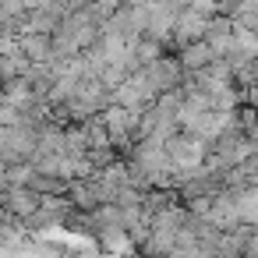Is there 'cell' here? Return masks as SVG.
I'll return each mask as SVG.
<instances>
[{
    "instance_id": "cell-3",
    "label": "cell",
    "mask_w": 258,
    "mask_h": 258,
    "mask_svg": "<svg viewBox=\"0 0 258 258\" xmlns=\"http://www.w3.org/2000/svg\"><path fill=\"white\" fill-rule=\"evenodd\" d=\"M205 32H209V15L198 11L195 4H191V11H187L184 18H177V29H173V36H177L180 43H195V39L205 36Z\"/></svg>"
},
{
    "instance_id": "cell-1",
    "label": "cell",
    "mask_w": 258,
    "mask_h": 258,
    "mask_svg": "<svg viewBox=\"0 0 258 258\" xmlns=\"http://www.w3.org/2000/svg\"><path fill=\"white\" fill-rule=\"evenodd\" d=\"M142 117H145V110H131V106H120V103L106 106L103 120H106V131H110V142L117 149L135 145L142 138Z\"/></svg>"
},
{
    "instance_id": "cell-2",
    "label": "cell",
    "mask_w": 258,
    "mask_h": 258,
    "mask_svg": "<svg viewBox=\"0 0 258 258\" xmlns=\"http://www.w3.org/2000/svg\"><path fill=\"white\" fill-rule=\"evenodd\" d=\"M159 96H163V92L152 85V78H149V71H145V68L131 71V75L113 89V103L131 106V110H145V106H152Z\"/></svg>"
},
{
    "instance_id": "cell-4",
    "label": "cell",
    "mask_w": 258,
    "mask_h": 258,
    "mask_svg": "<svg viewBox=\"0 0 258 258\" xmlns=\"http://www.w3.org/2000/svg\"><path fill=\"white\" fill-rule=\"evenodd\" d=\"M96 233H99V244H103L106 254H117V258H120V254L131 251V237H135V233H131L124 223H117V226H103V230H96Z\"/></svg>"
},
{
    "instance_id": "cell-5",
    "label": "cell",
    "mask_w": 258,
    "mask_h": 258,
    "mask_svg": "<svg viewBox=\"0 0 258 258\" xmlns=\"http://www.w3.org/2000/svg\"><path fill=\"white\" fill-rule=\"evenodd\" d=\"M212 60H219V57H216V50L209 46V39H202V43H187V46H184V53H180V64H184V71H187V75H195V71L209 68Z\"/></svg>"
}]
</instances>
